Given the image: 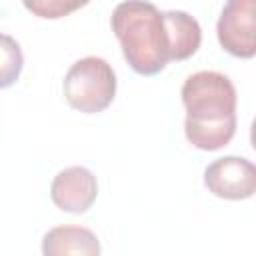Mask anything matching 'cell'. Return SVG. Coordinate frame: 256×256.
<instances>
[{
  "label": "cell",
  "instance_id": "1",
  "mask_svg": "<svg viewBox=\"0 0 256 256\" xmlns=\"http://www.w3.org/2000/svg\"><path fill=\"white\" fill-rule=\"evenodd\" d=\"M186 108V140L204 152L224 148L236 134V88L216 70L190 74L180 90Z\"/></svg>",
  "mask_w": 256,
  "mask_h": 256
},
{
  "label": "cell",
  "instance_id": "2",
  "mask_svg": "<svg viewBox=\"0 0 256 256\" xmlns=\"http://www.w3.org/2000/svg\"><path fill=\"white\" fill-rule=\"evenodd\" d=\"M110 26L120 42L124 60L136 74L154 76L172 62L164 12L156 4L120 2L112 12Z\"/></svg>",
  "mask_w": 256,
  "mask_h": 256
},
{
  "label": "cell",
  "instance_id": "3",
  "mask_svg": "<svg viewBox=\"0 0 256 256\" xmlns=\"http://www.w3.org/2000/svg\"><path fill=\"white\" fill-rule=\"evenodd\" d=\"M66 102L82 112L96 114L106 110L116 96L114 68L100 56H86L76 60L62 82Z\"/></svg>",
  "mask_w": 256,
  "mask_h": 256
},
{
  "label": "cell",
  "instance_id": "4",
  "mask_svg": "<svg viewBox=\"0 0 256 256\" xmlns=\"http://www.w3.org/2000/svg\"><path fill=\"white\" fill-rule=\"evenodd\" d=\"M256 2L254 0H230L224 4L216 22V36L220 46L236 58H252L256 54Z\"/></svg>",
  "mask_w": 256,
  "mask_h": 256
},
{
  "label": "cell",
  "instance_id": "5",
  "mask_svg": "<svg viewBox=\"0 0 256 256\" xmlns=\"http://www.w3.org/2000/svg\"><path fill=\"white\" fill-rule=\"evenodd\" d=\"M204 186L224 200H246L256 192V166L244 156H222L204 170Z\"/></svg>",
  "mask_w": 256,
  "mask_h": 256
},
{
  "label": "cell",
  "instance_id": "6",
  "mask_svg": "<svg viewBox=\"0 0 256 256\" xmlns=\"http://www.w3.org/2000/svg\"><path fill=\"white\" fill-rule=\"evenodd\" d=\"M98 196L96 176L84 166H68L60 170L50 184V198L62 212L84 214Z\"/></svg>",
  "mask_w": 256,
  "mask_h": 256
},
{
  "label": "cell",
  "instance_id": "7",
  "mask_svg": "<svg viewBox=\"0 0 256 256\" xmlns=\"http://www.w3.org/2000/svg\"><path fill=\"white\" fill-rule=\"evenodd\" d=\"M98 236L84 226H56L42 238V256H100Z\"/></svg>",
  "mask_w": 256,
  "mask_h": 256
},
{
  "label": "cell",
  "instance_id": "8",
  "mask_svg": "<svg viewBox=\"0 0 256 256\" xmlns=\"http://www.w3.org/2000/svg\"><path fill=\"white\" fill-rule=\"evenodd\" d=\"M168 38H170V60H186L196 54L202 42V28L194 16L182 10L164 12Z\"/></svg>",
  "mask_w": 256,
  "mask_h": 256
},
{
  "label": "cell",
  "instance_id": "9",
  "mask_svg": "<svg viewBox=\"0 0 256 256\" xmlns=\"http://www.w3.org/2000/svg\"><path fill=\"white\" fill-rule=\"evenodd\" d=\"M24 54L16 38L0 32V90L10 88L22 72Z\"/></svg>",
  "mask_w": 256,
  "mask_h": 256
},
{
  "label": "cell",
  "instance_id": "10",
  "mask_svg": "<svg viewBox=\"0 0 256 256\" xmlns=\"http://www.w3.org/2000/svg\"><path fill=\"white\" fill-rule=\"evenodd\" d=\"M84 6V2H62V0H38V2H24V8L34 12L40 18H62L72 10Z\"/></svg>",
  "mask_w": 256,
  "mask_h": 256
}]
</instances>
